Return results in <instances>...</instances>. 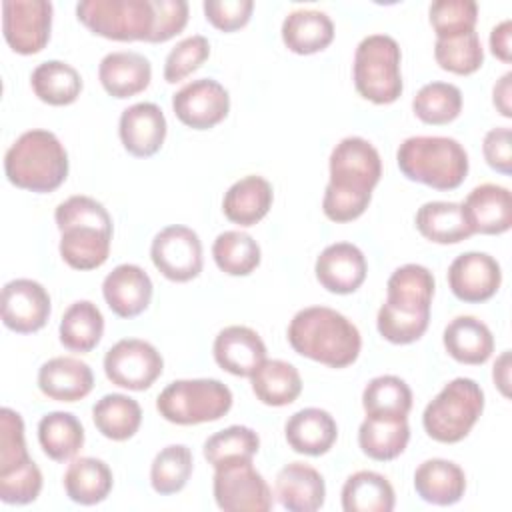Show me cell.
<instances>
[{
  "instance_id": "6da1fadb",
  "label": "cell",
  "mask_w": 512,
  "mask_h": 512,
  "mask_svg": "<svg viewBox=\"0 0 512 512\" xmlns=\"http://www.w3.org/2000/svg\"><path fill=\"white\" fill-rule=\"evenodd\" d=\"M328 168L330 180L322 198L324 216L338 224L360 218L382 176L378 150L362 136H346L332 148Z\"/></svg>"
},
{
  "instance_id": "7a4b0ae2",
  "label": "cell",
  "mask_w": 512,
  "mask_h": 512,
  "mask_svg": "<svg viewBox=\"0 0 512 512\" xmlns=\"http://www.w3.org/2000/svg\"><path fill=\"white\" fill-rule=\"evenodd\" d=\"M54 222L60 230V256L74 270H96L112 246V216L92 196L76 194L60 202L54 210Z\"/></svg>"
},
{
  "instance_id": "3957f363",
  "label": "cell",
  "mask_w": 512,
  "mask_h": 512,
  "mask_svg": "<svg viewBox=\"0 0 512 512\" xmlns=\"http://www.w3.org/2000/svg\"><path fill=\"white\" fill-rule=\"evenodd\" d=\"M292 350L328 368H346L356 362L362 336L352 320L328 306L298 310L286 330Z\"/></svg>"
},
{
  "instance_id": "277c9868",
  "label": "cell",
  "mask_w": 512,
  "mask_h": 512,
  "mask_svg": "<svg viewBox=\"0 0 512 512\" xmlns=\"http://www.w3.org/2000/svg\"><path fill=\"white\" fill-rule=\"evenodd\" d=\"M68 152L50 130L22 132L4 154V172L10 184L22 190L54 192L68 178Z\"/></svg>"
},
{
  "instance_id": "5b68a950",
  "label": "cell",
  "mask_w": 512,
  "mask_h": 512,
  "mask_svg": "<svg viewBox=\"0 0 512 512\" xmlns=\"http://www.w3.org/2000/svg\"><path fill=\"white\" fill-rule=\"evenodd\" d=\"M400 172L434 190H454L468 176V152L450 136H410L396 150Z\"/></svg>"
},
{
  "instance_id": "8992f818",
  "label": "cell",
  "mask_w": 512,
  "mask_h": 512,
  "mask_svg": "<svg viewBox=\"0 0 512 512\" xmlns=\"http://www.w3.org/2000/svg\"><path fill=\"white\" fill-rule=\"evenodd\" d=\"M402 52L388 34L364 36L354 52L352 78L356 92L372 104H392L402 96Z\"/></svg>"
},
{
  "instance_id": "52a82bcc",
  "label": "cell",
  "mask_w": 512,
  "mask_h": 512,
  "mask_svg": "<svg viewBox=\"0 0 512 512\" xmlns=\"http://www.w3.org/2000/svg\"><path fill=\"white\" fill-rule=\"evenodd\" d=\"M484 410V390L472 378L450 380L424 408V432L440 444L464 440Z\"/></svg>"
},
{
  "instance_id": "ba28073f",
  "label": "cell",
  "mask_w": 512,
  "mask_h": 512,
  "mask_svg": "<svg viewBox=\"0 0 512 512\" xmlns=\"http://www.w3.org/2000/svg\"><path fill=\"white\" fill-rule=\"evenodd\" d=\"M232 390L216 378H184L170 382L156 398L158 414L178 426L220 420L232 408Z\"/></svg>"
},
{
  "instance_id": "9c48e42d",
  "label": "cell",
  "mask_w": 512,
  "mask_h": 512,
  "mask_svg": "<svg viewBox=\"0 0 512 512\" xmlns=\"http://www.w3.org/2000/svg\"><path fill=\"white\" fill-rule=\"evenodd\" d=\"M76 16L92 34L116 42H150L156 22L152 0H82Z\"/></svg>"
},
{
  "instance_id": "30bf717a",
  "label": "cell",
  "mask_w": 512,
  "mask_h": 512,
  "mask_svg": "<svg viewBox=\"0 0 512 512\" xmlns=\"http://www.w3.org/2000/svg\"><path fill=\"white\" fill-rule=\"evenodd\" d=\"M212 492L224 512H268L272 490L252 460H238L214 468Z\"/></svg>"
},
{
  "instance_id": "8fae6325",
  "label": "cell",
  "mask_w": 512,
  "mask_h": 512,
  "mask_svg": "<svg viewBox=\"0 0 512 512\" xmlns=\"http://www.w3.org/2000/svg\"><path fill=\"white\" fill-rule=\"evenodd\" d=\"M164 358L146 340L122 338L104 354L106 378L126 390H148L162 374Z\"/></svg>"
},
{
  "instance_id": "7c38bea8",
  "label": "cell",
  "mask_w": 512,
  "mask_h": 512,
  "mask_svg": "<svg viewBox=\"0 0 512 512\" xmlns=\"http://www.w3.org/2000/svg\"><path fill=\"white\" fill-rule=\"evenodd\" d=\"M150 258L156 270L172 282H190L202 272L200 236L182 224L162 228L150 244Z\"/></svg>"
},
{
  "instance_id": "4fadbf2b",
  "label": "cell",
  "mask_w": 512,
  "mask_h": 512,
  "mask_svg": "<svg viewBox=\"0 0 512 512\" xmlns=\"http://www.w3.org/2000/svg\"><path fill=\"white\" fill-rule=\"evenodd\" d=\"M54 6L48 0H4L2 34L18 54H38L50 40Z\"/></svg>"
},
{
  "instance_id": "5bb4252c",
  "label": "cell",
  "mask_w": 512,
  "mask_h": 512,
  "mask_svg": "<svg viewBox=\"0 0 512 512\" xmlns=\"http://www.w3.org/2000/svg\"><path fill=\"white\" fill-rule=\"evenodd\" d=\"M176 118L192 130H208L220 124L230 112V94L214 78H198L184 84L172 96Z\"/></svg>"
},
{
  "instance_id": "9a60e30c",
  "label": "cell",
  "mask_w": 512,
  "mask_h": 512,
  "mask_svg": "<svg viewBox=\"0 0 512 512\" xmlns=\"http://www.w3.org/2000/svg\"><path fill=\"white\" fill-rule=\"evenodd\" d=\"M2 322L16 334H32L46 326L52 302L48 290L30 278H16L2 288Z\"/></svg>"
},
{
  "instance_id": "2e32d148",
  "label": "cell",
  "mask_w": 512,
  "mask_h": 512,
  "mask_svg": "<svg viewBox=\"0 0 512 512\" xmlns=\"http://www.w3.org/2000/svg\"><path fill=\"white\" fill-rule=\"evenodd\" d=\"M502 284L498 260L486 252H464L448 266V286L452 294L468 304L490 300Z\"/></svg>"
},
{
  "instance_id": "e0dca14e",
  "label": "cell",
  "mask_w": 512,
  "mask_h": 512,
  "mask_svg": "<svg viewBox=\"0 0 512 512\" xmlns=\"http://www.w3.org/2000/svg\"><path fill=\"white\" fill-rule=\"evenodd\" d=\"M368 264L364 252L352 242L326 246L314 264L316 280L332 294H352L366 280Z\"/></svg>"
},
{
  "instance_id": "ac0fdd59",
  "label": "cell",
  "mask_w": 512,
  "mask_h": 512,
  "mask_svg": "<svg viewBox=\"0 0 512 512\" xmlns=\"http://www.w3.org/2000/svg\"><path fill=\"white\" fill-rule=\"evenodd\" d=\"M166 130V116L154 102H136L120 114V142L124 150L136 158L154 156L164 144Z\"/></svg>"
},
{
  "instance_id": "d6986e66",
  "label": "cell",
  "mask_w": 512,
  "mask_h": 512,
  "mask_svg": "<svg viewBox=\"0 0 512 512\" xmlns=\"http://www.w3.org/2000/svg\"><path fill=\"white\" fill-rule=\"evenodd\" d=\"M460 206L472 234L498 236L512 226V194L506 186L484 182L472 188Z\"/></svg>"
},
{
  "instance_id": "ffe728a7",
  "label": "cell",
  "mask_w": 512,
  "mask_h": 512,
  "mask_svg": "<svg viewBox=\"0 0 512 512\" xmlns=\"http://www.w3.org/2000/svg\"><path fill=\"white\" fill-rule=\"evenodd\" d=\"M216 364L232 376H248L266 360V344L248 326L232 324L222 328L212 344Z\"/></svg>"
},
{
  "instance_id": "44dd1931",
  "label": "cell",
  "mask_w": 512,
  "mask_h": 512,
  "mask_svg": "<svg viewBox=\"0 0 512 512\" xmlns=\"http://www.w3.org/2000/svg\"><path fill=\"white\" fill-rule=\"evenodd\" d=\"M102 296L118 318L142 314L152 300V280L138 264H118L102 282Z\"/></svg>"
},
{
  "instance_id": "7402d4cb",
  "label": "cell",
  "mask_w": 512,
  "mask_h": 512,
  "mask_svg": "<svg viewBox=\"0 0 512 512\" xmlns=\"http://www.w3.org/2000/svg\"><path fill=\"white\" fill-rule=\"evenodd\" d=\"M40 392L56 402H78L94 388L92 368L80 358L56 356L46 360L38 370Z\"/></svg>"
},
{
  "instance_id": "603a6c76",
  "label": "cell",
  "mask_w": 512,
  "mask_h": 512,
  "mask_svg": "<svg viewBox=\"0 0 512 512\" xmlns=\"http://www.w3.org/2000/svg\"><path fill=\"white\" fill-rule=\"evenodd\" d=\"M274 494L290 512H316L324 506L326 484L322 474L304 462H290L278 470Z\"/></svg>"
},
{
  "instance_id": "cb8c5ba5",
  "label": "cell",
  "mask_w": 512,
  "mask_h": 512,
  "mask_svg": "<svg viewBox=\"0 0 512 512\" xmlns=\"http://www.w3.org/2000/svg\"><path fill=\"white\" fill-rule=\"evenodd\" d=\"M102 88L118 100L144 92L152 80L150 60L134 50L108 52L98 64Z\"/></svg>"
},
{
  "instance_id": "d4e9b609",
  "label": "cell",
  "mask_w": 512,
  "mask_h": 512,
  "mask_svg": "<svg viewBox=\"0 0 512 512\" xmlns=\"http://www.w3.org/2000/svg\"><path fill=\"white\" fill-rule=\"evenodd\" d=\"M284 438L298 454L322 456L332 450L338 438V424L328 410L302 408L286 420Z\"/></svg>"
},
{
  "instance_id": "484cf974",
  "label": "cell",
  "mask_w": 512,
  "mask_h": 512,
  "mask_svg": "<svg viewBox=\"0 0 512 512\" xmlns=\"http://www.w3.org/2000/svg\"><path fill=\"white\" fill-rule=\"evenodd\" d=\"M414 490L428 504L452 506L466 492V474L452 460L428 458L414 472Z\"/></svg>"
},
{
  "instance_id": "4316f807",
  "label": "cell",
  "mask_w": 512,
  "mask_h": 512,
  "mask_svg": "<svg viewBox=\"0 0 512 512\" xmlns=\"http://www.w3.org/2000/svg\"><path fill=\"white\" fill-rule=\"evenodd\" d=\"M272 202V184L258 174H248L226 190L222 198V212L232 224L246 228L258 224L272 208Z\"/></svg>"
},
{
  "instance_id": "83f0119b",
  "label": "cell",
  "mask_w": 512,
  "mask_h": 512,
  "mask_svg": "<svg viewBox=\"0 0 512 512\" xmlns=\"http://www.w3.org/2000/svg\"><path fill=\"white\" fill-rule=\"evenodd\" d=\"M434 288V274L426 266L404 264L386 282V304L412 314H430Z\"/></svg>"
},
{
  "instance_id": "f1b7e54d",
  "label": "cell",
  "mask_w": 512,
  "mask_h": 512,
  "mask_svg": "<svg viewBox=\"0 0 512 512\" xmlns=\"http://www.w3.org/2000/svg\"><path fill=\"white\" fill-rule=\"evenodd\" d=\"M442 342L456 362L468 366L484 364L494 352V336L490 328L470 314L452 318L444 328Z\"/></svg>"
},
{
  "instance_id": "f546056e",
  "label": "cell",
  "mask_w": 512,
  "mask_h": 512,
  "mask_svg": "<svg viewBox=\"0 0 512 512\" xmlns=\"http://www.w3.org/2000/svg\"><path fill=\"white\" fill-rule=\"evenodd\" d=\"M282 42L284 46L300 56L316 54L328 48L334 40L332 18L314 8L292 10L282 22Z\"/></svg>"
},
{
  "instance_id": "4dcf8cb0",
  "label": "cell",
  "mask_w": 512,
  "mask_h": 512,
  "mask_svg": "<svg viewBox=\"0 0 512 512\" xmlns=\"http://www.w3.org/2000/svg\"><path fill=\"white\" fill-rule=\"evenodd\" d=\"M64 492L80 506H94L108 498L114 486V476L110 466L92 456L72 458L64 472Z\"/></svg>"
},
{
  "instance_id": "1f68e13d",
  "label": "cell",
  "mask_w": 512,
  "mask_h": 512,
  "mask_svg": "<svg viewBox=\"0 0 512 512\" xmlns=\"http://www.w3.org/2000/svg\"><path fill=\"white\" fill-rule=\"evenodd\" d=\"M250 384L256 400L266 406H288L302 392V378L294 364L286 360H264L252 374Z\"/></svg>"
},
{
  "instance_id": "d6a6232c",
  "label": "cell",
  "mask_w": 512,
  "mask_h": 512,
  "mask_svg": "<svg viewBox=\"0 0 512 512\" xmlns=\"http://www.w3.org/2000/svg\"><path fill=\"white\" fill-rule=\"evenodd\" d=\"M408 440V418L366 416L358 428L360 450L376 462H390L398 458L406 450Z\"/></svg>"
},
{
  "instance_id": "836d02e7",
  "label": "cell",
  "mask_w": 512,
  "mask_h": 512,
  "mask_svg": "<svg viewBox=\"0 0 512 512\" xmlns=\"http://www.w3.org/2000/svg\"><path fill=\"white\" fill-rule=\"evenodd\" d=\"M344 512H392L396 494L390 480L374 470L350 474L340 492Z\"/></svg>"
},
{
  "instance_id": "e575fe53",
  "label": "cell",
  "mask_w": 512,
  "mask_h": 512,
  "mask_svg": "<svg viewBox=\"0 0 512 512\" xmlns=\"http://www.w3.org/2000/svg\"><path fill=\"white\" fill-rule=\"evenodd\" d=\"M418 232L436 244H458L472 236L458 202L432 200L424 202L414 216Z\"/></svg>"
},
{
  "instance_id": "d590c367",
  "label": "cell",
  "mask_w": 512,
  "mask_h": 512,
  "mask_svg": "<svg viewBox=\"0 0 512 512\" xmlns=\"http://www.w3.org/2000/svg\"><path fill=\"white\" fill-rule=\"evenodd\" d=\"M104 334V316L90 300L72 302L60 320V344L70 352L86 354L98 346Z\"/></svg>"
},
{
  "instance_id": "8d00e7d4",
  "label": "cell",
  "mask_w": 512,
  "mask_h": 512,
  "mask_svg": "<svg viewBox=\"0 0 512 512\" xmlns=\"http://www.w3.org/2000/svg\"><path fill=\"white\" fill-rule=\"evenodd\" d=\"M92 420L96 430L114 442L132 438L142 424V408L128 394H104L92 406Z\"/></svg>"
},
{
  "instance_id": "74e56055",
  "label": "cell",
  "mask_w": 512,
  "mask_h": 512,
  "mask_svg": "<svg viewBox=\"0 0 512 512\" xmlns=\"http://www.w3.org/2000/svg\"><path fill=\"white\" fill-rule=\"evenodd\" d=\"M38 442L50 460L68 462L84 446V426L72 412H48L38 422Z\"/></svg>"
},
{
  "instance_id": "f35d334b",
  "label": "cell",
  "mask_w": 512,
  "mask_h": 512,
  "mask_svg": "<svg viewBox=\"0 0 512 512\" xmlns=\"http://www.w3.org/2000/svg\"><path fill=\"white\" fill-rule=\"evenodd\" d=\"M32 92L38 100L50 106H68L76 102L82 92L80 72L62 60H46L32 70Z\"/></svg>"
},
{
  "instance_id": "ab89813d",
  "label": "cell",
  "mask_w": 512,
  "mask_h": 512,
  "mask_svg": "<svg viewBox=\"0 0 512 512\" xmlns=\"http://www.w3.org/2000/svg\"><path fill=\"white\" fill-rule=\"evenodd\" d=\"M362 408L366 416L408 418L412 408V390L400 376H376L362 390Z\"/></svg>"
},
{
  "instance_id": "60d3db41",
  "label": "cell",
  "mask_w": 512,
  "mask_h": 512,
  "mask_svg": "<svg viewBox=\"0 0 512 512\" xmlns=\"http://www.w3.org/2000/svg\"><path fill=\"white\" fill-rule=\"evenodd\" d=\"M212 258L224 274L248 276L258 268L262 252L258 242L248 232L224 230L212 244Z\"/></svg>"
},
{
  "instance_id": "b9f144b4",
  "label": "cell",
  "mask_w": 512,
  "mask_h": 512,
  "mask_svg": "<svg viewBox=\"0 0 512 512\" xmlns=\"http://www.w3.org/2000/svg\"><path fill=\"white\" fill-rule=\"evenodd\" d=\"M412 110L424 124H450L462 112V92L450 82H428L412 98Z\"/></svg>"
},
{
  "instance_id": "7bdbcfd3",
  "label": "cell",
  "mask_w": 512,
  "mask_h": 512,
  "mask_svg": "<svg viewBox=\"0 0 512 512\" xmlns=\"http://www.w3.org/2000/svg\"><path fill=\"white\" fill-rule=\"evenodd\" d=\"M194 470V458L186 444L164 446L150 464V484L156 494L170 496L180 492Z\"/></svg>"
},
{
  "instance_id": "ee69618b",
  "label": "cell",
  "mask_w": 512,
  "mask_h": 512,
  "mask_svg": "<svg viewBox=\"0 0 512 512\" xmlns=\"http://www.w3.org/2000/svg\"><path fill=\"white\" fill-rule=\"evenodd\" d=\"M258 450H260L258 434L248 426L234 424L208 436L204 442L202 454L210 466L218 468L238 460H252L254 454H258Z\"/></svg>"
},
{
  "instance_id": "f6af8a7d",
  "label": "cell",
  "mask_w": 512,
  "mask_h": 512,
  "mask_svg": "<svg viewBox=\"0 0 512 512\" xmlns=\"http://www.w3.org/2000/svg\"><path fill=\"white\" fill-rule=\"evenodd\" d=\"M434 60L446 72L458 76L474 74L484 64V48L478 32L472 30L452 38H436Z\"/></svg>"
},
{
  "instance_id": "bcb514c9",
  "label": "cell",
  "mask_w": 512,
  "mask_h": 512,
  "mask_svg": "<svg viewBox=\"0 0 512 512\" xmlns=\"http://www.w3.org/2000/svg\"><path fill=\"white\" fill-rule=\"evenodd\" d=\"M436 38H452L476 30L478 4L474 0H436L428 8Z\"/></svg>"
},
{
  "instance_id": "7dc6e473",
  "label": "cell",
  "mask_w": 512,
  "mask_h": 512,
  "mask_svg": "<svg viewBox=\"0 0 512 512\" xmlns=\"http://www.w3.org/2000/svg\"><path fill=\"white\" fill-rule=\"evenodd\" d=\"M42 492V472L30 458L8 470H0V500L4 504L24 506Z\"/></svg>"
},
{
  "instance_id": "c3c4849f",
  "label": "cell",
  "mask_w": 512,
  "mask_h": 512,
  "mask_svg": "<svg viewBox=\"0 0 512 512\" xmlns=\"http://www.w3.org/2000/svg\"><path fill=\"white\" fill-rule=\"evenodd\" d=\"M210 58V42L202 34L188 36L180 40L164 60V80L176 84L196 72Z\"/></svg>"
},
{
  "instance_id": "681fc988",
  "label": "cell",
  "mask_w": 512,
  "mask_h": 512,
  "mask_svg": "<svg viewBox=\"0 0 512 512\" xmlns=\"http://www.w3.org/2000/svg\"><path fill=\"white\" fill-rule=\"evenodd\" d=\"M430 314H412L396 310L386 302L380 306L376 316V328L380 336L392 344H412L420 340L428 328Z\"/></svg>"
},
{
  "instance_id": "f907efd6",
  "label": "cell",
  "mask_w": 512,
  "mask_h": 512,
  "mask_svg": "<svg viewBox=\"0 0 512 512\" xmlns=\"http://www.w3.org/2000/svg\"><path fill=\"white\" fill-rule=\"evenodd\" d=\"M206 20L222 30V32H234L248 24L254 2L252 0H206L202 4Z\"/></svg>"
},
{
  "instance_id": "816d5d0a",
  "label": "cell",
  "mask_w": 512,
  "mask_h": 512,
  "mask_svg": "<svg viewBox=\"0 0 512 512\" xmlns=\"http://www.w3.org/2000/svg\"><path fill=\"white\" fill-rule=\"evenodd\" d=\"M156 22L154 34L150 38L152 44L168 42L176 34H180L188 22V2L186 0H152Z\"/></svg>"
},
{
  "instance_id": "f5cc1de1",
  "label": "cell",
  "mask_w": 512,
  "mask_h": 512,
  "mask_svg": "<svg viewBox=\"0 0 512 512\" xmlns=\"http://www.w3.org/2000/svg\"><path fill=\"white\" fill-rule=\"evenodd\" d=\"M482 154L486 164L508 176L512 172V150H510V128L508 126H496L486 132L482 140Z\"/></svg>"
},
{
  "instance_id": "db71d44e",
  "label": "cell",
  "mask_w": 512,
  "mask_h": 512,
  "mask_svg": "<svg viewBox=\"0 0 512 512\" xmlns=\"http://www.w3.org/2000/svg\"><path fill=\"white\" fill-rule=\"evenodd\" d=\"M490 52L504 64L512 62V20L506 18L490 30Z\"/></svg>"
},
{
  "instance_id": "11a10c76",
  "label": "cell",
  "mask_w": 512,
  "mask_h": 512,
  "mask_svg": "<svg viewBox=\"0 0 512 512\" xmlns=\"http://www.w3.org/2000/svg\"><path fill=\"white\" fill-rule=\"evenodd\" d=\"M510 82H512V72H506L492 88V104L500 112V116H504V118H512V104H510L512 88H510Z\"/></svg>"
},
{
  "instance_id": "9f6ffc18",
  "label": "cell",
  "mask_w": 512,
  "mask_h": 512,
  "mask_svg": "<svg viewBox=\"0 0 512 512\" xmlns=\"http://www.w3.org/2000/svg\"><path fill=\"white\" fill-rule=\"evenodd\" d=\"M492 378H494V384L498 386V390L502 392V396H508V386H510V352L504 350L496 362H494V368H492Z\"/></svg>"
}]
</instances>
